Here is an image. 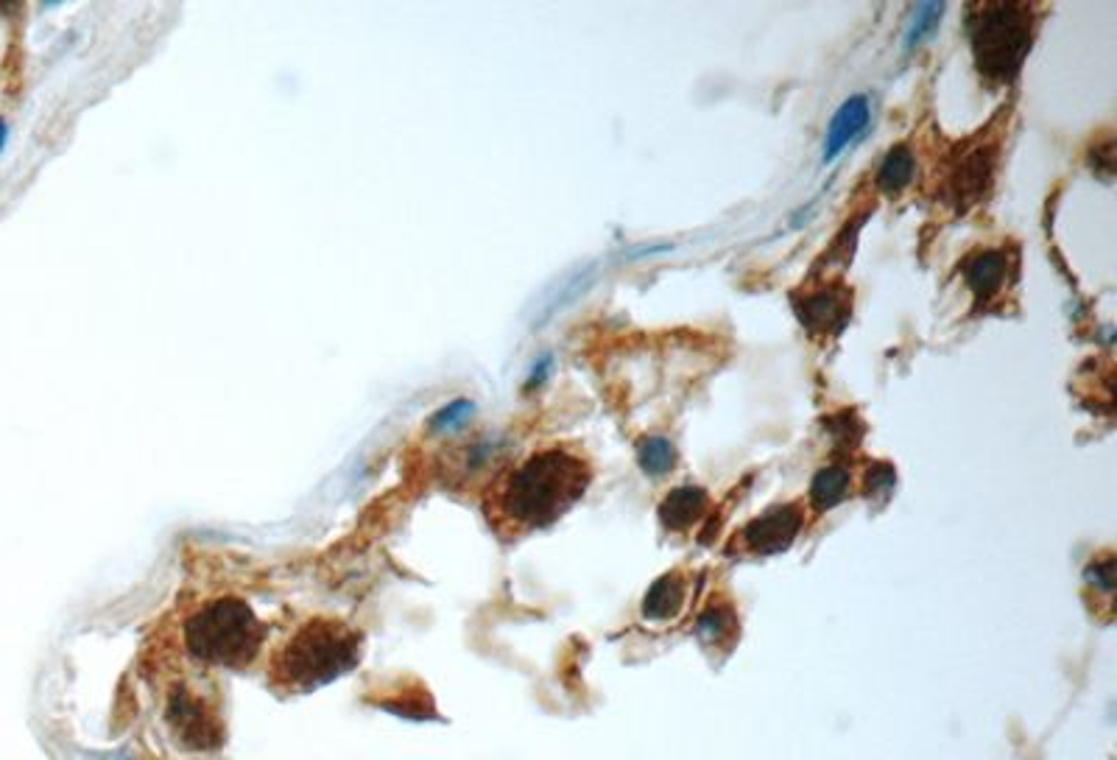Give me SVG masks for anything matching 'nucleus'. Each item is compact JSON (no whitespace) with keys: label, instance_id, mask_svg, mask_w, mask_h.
<instances>
[{"label":"nucleus","instance_id":"nucleus-1","mask_svg":"<svg viewBox=\"0 0 1117 760\" xmlns=\"http://www.w3.org/2000/svg\"><path fill=\"white\" fill-rule=\"evenodd\" d=\"M592 481V465L574 445H545L492 478L481 500L500 539H520L568 515Z\"/></svg>","mask_w":1117,"mask_h":760},{"label":"nucleus","instance_id":"nucleus-2","mask_svg":"<svg viewBox=\"0 0 1117 760\" xmlns=\"http://www.w3.org/2000/svg\"><path fill=\"white\" fill-rule=\"evenodd\" d=\"M361 632L346 621L313 615L272 652L266 665L268 688L280 696L316 691L350 674L361 660Z\"/></svg>","mask_w":1117,"mask_h":760},{"label":"nucleus","instance_id":"nucleus-3","mask_svg":"<svg viewBox=\"0 0 1117 760\" xmlns=\"http://www.w3.org/2000/svg\"><path fill=\"white\" fill-rule=\"evenodd\" d=\"M185 652L210 669L246 671L261 657L266 624L238 596H218L199 604L182 621Z\"/></svg>","mask_w":1117,"mask_h":760},{"label":"nucleus","instance_id":"nucleus-4","mask_svg":"<svg viewBox=\"0 0 1117 760\" xmlns=\"http://www.w3.org/2000/svg\"><path fill=\"white\" fill-rule=\"evenodd\" d=\"M1033 9L1026 3H978L970 12L976 65L987 79L1011 81L1033 40Z\"/></svg>","mask_w":1117,"mask_h":760},{"label":"nucleus","instance_id":"nucleus-5","mask_svg":"<svg viewBox=\"0 0 1117 760\" xmlns=\"http://www.w3.org/2000/svg\"><path fill=\"white\" fill-rule=\"evenodd\" d=\"M165 719L174 735L188 749H213L222 741V715L216 704L185 682L170 691Z\"/></svg>","mask_w":1117,"mask_h":760},{"label":"nucleus","instance_id":"nucleus-6","mask_svg":"<svg viewBox=\"0 0 1117 760\" xmlns=\"http://www.w3.org/2000/svg\"><path fill=\"white\" fill-rule=\"evenodd\" d=\"M994 165H998V143L987 140L972 143L961 148L959 157H953L944 187H948V199L956 211L967 213L987 196Z\"/></svg>","mask_w":1117,"mask_h":760},{"label":"nucleus","instance_id":"nucleus-7","mask_svg":"<svg viewBox=\"0 0 1117 760\" xmlns=\"http://www.w3.org/2000/svg\"><path fill=\"white\" fill-rule=\"evenodd\" d=\"M802 526H805V511H802V506L783 504L763 511V515H757L752 523H746V526L735 534V543L741 545V550H746V554L755 556L780 554V550H788L791 545H794Z\"/></svg>","mask_w":1117,"mask_h":760},{"label":"nucleus","instance_id":"nucleus-8","mask_svg":"<svg viewBox=\"0 0 1117 760\" xmlns=\"http://www.w3.org/2000/svg\"><path fill=\"white\" fill-rule=\"evenodd\" d=\"M852 296L846 289H830L819 291V294H807L800 308V319L813 330V333H839L850 319Z\"/></svg>","mask_w":1117,"mask_h":760},{"label":"nucleus","instance_id":"nucleus-9","mask_svg":"<svg viewBox=\"0 0 1117 760\" xmlns=\"http://www.w3.org/2000/svg\"><path fill=\"white\" fill-rule=\"evenodd\" d=\"M869 124V101L866 96H852L846 98L839 107V113L833 115L827 129V140H824V152H822V163H833L852 140L863 131V126Z\"/></svg>","mask_w":1117,"mask_h":760},{"label":"nucleus","instance_id":"nucleus-10","mask_svg":"<svg viewBox=\"0 0 1117 760\" xmlns=\"http://www.w3.org/2000/svg\"><path fill=\"white\" fill-rule=\"evenodd\" d=\"M1009 274V255L1003 250H989L972 257L964 266V277L978 302H989L1003 291Z\"/></svg>","mask_w":1117,"mask_h":760},{"label":"nucleus","instance_id":"nucleus-11","mask_svg":"<svg viewBox=\"0 0 1117 760\" xmlns=\"http://www.w3.org/2000/svg\"><path fill=\"white\" fill-rule=\"evenodd\" d=\"M709 498L698 487H679L668 493V498L659 504V520L668 532H687L693 523H698L707 511Z\"/></svg>","mask_w":1117,"mask_h":760},{"label":"nucleus","instance_id":"nucleus-12","mask_svg":"<svg viewBox=\"0 0 1117 760\" xmlns=\"http://www.w3.org/2000/svg\"><path fill=\"white\" fill-rule=\"evenodd\" d=\"M687 602V582L682 574H665L651 585L643 598V618L670 621L682 613Z\"/></svg>","mask_w":1117,"mask_h":760},{"label":"nucleus","instance_id":"nucleus-13","mask_svg":"<svg viewBox=\"0 0 1117 760\" xmlns=\"http://www.w3.org/2000/svg\"><path fill=\"white\" fill-rule=\"evenodd\" d=\"M737 615L729 604H709L696 621V635L704 646H729L737 637Z\"/></svg>","mask_w":1117,"mask_h":760},{"label":"nucleus","instance_id":"nucleus-14","mask_svg":"<svg viewBox=\"0 0 1117 760\" xmlns=\"http://www.w3.org/2000/svg\"><path fill=\"white\" fill-rule=\"evenodd\" d=\"M852 487V478L846 467H822L811 484V506L816 511H827L846 500Z\"/></svg>","mask_w":1117,"mask_h":760},{"label":"nucleus","instance_id":"nucleus-15","mask_svg":"<svg viewBox=\"0 0 1117 760\" xmlns=\"http://www.w3.org/2000/svg\"><path fill=\"white\" fill-rule=\"evenodd\" d=\"M913 168H917V163H913V152L908 146H894L891 148L889 154H885V159H883V165H880V170H878V187L883 191V194H900L902 187H908L911 185V179H913Z\"/></svg>","mask_w":1117,"mask_h":760},{"label":"nucleus","instance_id":"nucleus-16","mask_svg":"<svg viewBox=\"0 0 1117 760\" xmlns=\"http://www.w3.org/2000/svg\"><path fill=\"white\" fill-rule=\"evenodd\" d=\"M637 461L648 476H665L674 470L676 465V448L674 442L663 437H646L637 445Z\"/></svg>","mask_w":1117,"mask_h":760},{"label":"nucleus","instance_id":"nucleus-17","mask_svg":"<svg viewBox=\"0 0 1117 760\" xmlns=\"http://www.w3.org/2000/svg\"><path fill=\"white\" fill-rule=\"evenodd\" d=\"M942 14H944V3H922V7H917L911 23H908L902 48H905V51H913L924 37L933 35V29H937V23L942 20Z\"/></svg>","mask_w":1117,"mask_h":760},{"label":"nucleus","instance_id":"nucleus-18","mask_svg":"<svg viewBox=\"0 0 1117 760\" xmlns=\"http://www.w3.org/2000/svg\"><path fill=\"white\" fill-rule=\"evenodd\" d=\"M1084 579H1087V585L1098 587L1100 593L1111 596V593H1115V556L1106 554L1104 559H1092V565H1089L1087 574H1084Z\"/></svg>","mask_w":1117,"mask_h":760},{"label":"nucleus","instance_id":"nucleus-19","mask_svg":"<svg viewBox=\"0 0 1117 760\" xmlns=\"http://www.w3.org/2000/svg\"><path fill=\"white\" fill-rule=\"evenodd\" d=\"M894 467L891 465H874V470H869V476H866V493H869V498L872 495H883V493H889L891 487H894Z\"/></svg>","mask_w":1117,"mask_h":760},{"label":"nucleus","instance_id":"nucleus-20","mask_svg":"<svg viewBox=\"0 0 1117 760\" xmlns=\"http://www.w3.org/2000/svg\"><path fill=\"white\" fill-rule=\"evenodd\" d=\"M3 137H7V129H3V124H0V146H3Z\"/></svg>","mask_w":1117,"mask_h":760}]
</instances>
